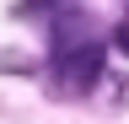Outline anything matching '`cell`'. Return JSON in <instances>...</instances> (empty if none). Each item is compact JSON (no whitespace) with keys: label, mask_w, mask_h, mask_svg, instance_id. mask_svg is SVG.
Returning <instances> with one entry per match:
<instances>
[{"label":"cell","mask_w":129,"mask_h":124,"mask_svg":"<svg viewBox=\"0 0 129 124\" xmlns=\"http://www.w3.org/2000/svg\"><path fill=\"white\" fill-rule=\"evenodd\" d=\"M54 59H59V76H64L70 92H91L108 54H102V43H75V49H64V54H54Z\"/></svg>","instance_id":"obj_1"},{"label":"cell","mask_w":129,"mask_h":124,"mask_svg":"<svg viewBox=\"0 0 129 124\" xmlns=\"http://www.w3.org/2000/svg\"><path fill=\"white\" fill-rule=\"evenodd\" d=\"M113 43H118V49L129 54V22H118V33H113Z\"/></svg>","instance_id":"obj_2"}]
</instances>
